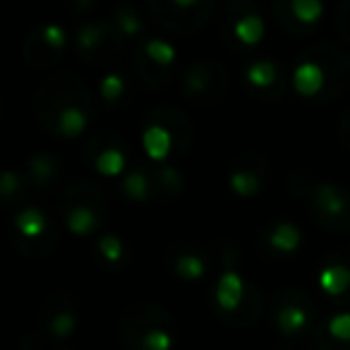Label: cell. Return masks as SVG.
Here are the masks:
<instances>
[{"label": "cell", "mask_w": 350, "mask_h": 350, "mask_svg": "<svg viewBox=\"0 0 350 350\" xmlns=\"http://www.w3.org/2000/svg\"><path fill=\"white\" fill-rule=\"evenodd\" d=\"M94 113H96L94 94L77 75H51L36 92L34 116L49 135L72 139L87 132Z\"/></svg>", "instance_id": "obj_1"}, {"label": "cell", "mask_w": 350, "mask_h": 350, "mask_svg": "<svg viewBox=\"0 0 350 350\" xmlns=\"http://www.w3.org/2000/svg\"><path fill=\"white\" fill-rule=\"evenodd\" d=\"M122 350H170L175 340V321L154 302H137L122 312L118 321Z\"/></svg>", "instance_id": "obj_2"}, {"label": "cell", "mask_w": 350, "mask_h": 350, "mask_svg": "<svg viewBox=\"0 0 350 350\" xmlns=\"http://www.w3.org/2000/svg\"><path fill=\"white\" fill-rule=\"evenodd\" d=\"M108 216V192L89 178L68 183L58 197V219L75 235H92Z\"/></svg>", "instance_id": "obj_3"}, {"label": "cell", "mask_w": 350, "mask_h": 350, "mask_svg": "<svg viewBox=\"0 0 350 350\" xmlns=\"http://www.w3.org/2000/svg\"><path fill=\"white\" fill-rule=\"evenodd\" d=\"M216 0H146L151 20L175 36H192L211 20Z\"/></svg>", "instance_id": "obj_4"}, {"label": "cell", "mask_w": 350, "mask_h": 350, "mask_svg": "<svg viewBox=\"0 0 350 350\" xmlns=\"http://www.w3.org/2000/svg\"><path fill=\"white\" fill-rule=\"evenodd\" d=\"M72 44L87 65H111L122 55L127 39L113 20H82L75 27Z\"/></svg>", "instance_id": "obj_5"}, {"label": "cell", "mask_w": 350, "mask_h": 350, "mask_svg": "<svg viewBox=\"0 0 350 350\" xmlns=\"http://www.w3.org/2000/svg\"><path fill=\"white\" fill-rule=\"evenodd\" d=\"M173 68L175 51L168 41L159 39V36L137 41L135 53L130 58V70L132 77L144 89H154V92L165 89L173 79Z\"/></svg>", "instance_id": "obj_6"}, {"label": "cell", "mask_w": 350, "mask_h": 350, "mask_svg": "<svg viewBox=\"0 0 350 350\" xmlns=\"http://www.w3.org/2000/svg\"><path fill=\"white\" fill-rule=\"evenodd\" d=\"M12 245L27 259H46L58 247V224L36 206H27L15 214Z\"/></svg>", "instance_id": "obj_7"}, {"label": "cell", "mask_w": 350, "mask_h": 350, "mask_svg": "<svg viewBox=\"0 0 350 350\" xmlns=\"http://www.w3.org/2000/svg\"><path fill=\"white\" fill-rule=\"evenodd\" d=\"M183 98L190 106L209 108L226 98L230 89V72L216 60H197L183 75Z\"/></svg>", "instance_id": "obj_8"}, {"label": "cell", "mask_w": 350, "mask_h": 350, "mask_svg": "<svg viewBox=\"0 0 350 350\" xmlns=\"http://www.w3.org/2000/svg\"><path fill=\"white\" fill-rule=\"evenodd\" d=\"M317 307L305 291L295 286H283L271 295L269 302V319L283 336H302L312 329Z\"/></svg>", "instance_id": "obj_9"}, {"label": "cell", "mask_w": 350, "mask_h": 350, "mask_svg": "<svg viewBox=\"0 0 350 350\" xmlns=\"http://www.w3.org/2000/svg\"><path fill=\"white\" fill-rule=\"evenodd\" d=\"M305 60H310L324 79V92L319 96V103L336 101L340 94H345V89L350 87V58L338 46L329 44V41H314L307 46Z\"/></svg>", "instance_id": "obj_10"}, {"label": "cell", "mask_w": 350, "mask_h": 350, "mask_svg": "<svg viewBox=\"0 0 350 350\" xmlns=\"http://www.w3.org/2000/svg\"><path fill=\"white\" fill-rule=\"evenodd\" d=\"M219 34L235 49H250L259 44L264 34V20L252 0H230L219 17Z\"/></svg>", "instance_id": "obj_11"}, {"label": "cell", "mask_w": 350, "mask_h": 350, "mask_svg": "<svg viewBox=\"0 0 350 350\" xmlns=\"http://www.w3.org/2000/svg\"><path fill=\"white\" fill-rule=\"evenodd\" d=\"M130 144L122 135L113 130H94L84 142V163L103 175H118L130 165Z\"/></svg>", "instance_id": "obj_12"}, {"label": "cell", "mask_w": 350, "mask_h": 350, "mask_svg": "<svg viewBox=\"0 0 350 350\" xmlns=\"http://www.w3.org/2000/svg\"><path fill=\"white\" fill-rule=\"evenodd\" d=\"M312 219L329 233H350V192L338 185H317L307 197Z\"/></svg>", "instance_id": "obj_13"}, {"label": "cell", "mask_w": 350, "mask_h": 350, "mask_svg": "<svg viewBox=\"0 0 350 350\" xmlns=\"http://www.w3.org/2000/svg\"><path fill=\"white\" fill-rule=\"evenodd\" d=\"M65 53V34L60 27L44 25L34 29L22 44V58L27 65L36 70H49L63 60Z\"/></svg>", "instance_id": "obj_14"}, {"label": "cell", "mask_w": 350, "mask_h": 350, "mask_svg": "<svg viewBox=\"0 0 350 350\" xmlns=\"http://www.w3.org/2000/svg\"><path fill=\"white\" fill-rule=\"evenodd\" d=\"M144 127H159L173 142V156H185L195 142V122L185 111L173 106L151 108L144 116Z\"/></svg>", "instance_id": "obj_15"}, {"label": "cell", "mask_w": 350, "mask_h": 350, "mask_svg": "<svg viewBox=\"0 0 350 350\" xmlns=\"http://www.w3.org/2000/svg\"><path fill=\"white\" fill-rule=\"evenodd\" d=\"M77 321H79V305L65 291L51 293L39 310L41 329H44V334L53 336V338H68V336H72V331L77 329Z\"/></svg>", "instance_id": "obj_16"}, {"label": "cell", "mask_w": 350, "mask_h": 350, "mask_svg": "<svg viewBox=\"0 0 350 350\" xmlns=\"http://www.w3.org/2000/svg\"><path fill=\"white\" fill-rule=\"evenodd\" d=\"M269 183V161L264 154L257 151H245L235 156L228 170V185L233 187L235 195L254 197L267 187Z\"/></svg>", "instance_id": "obj_17"}, {"label": "cell", "mask_w": 350, "mask_h": 350, "mask_svg": "<svg viewBox=\"0 0 350 350\" xmlns=\"http://www.w3.org/2000/svg\"><path fill=\"white\" fill-rule=\"evenodd\" d=\"M321 12V0H273V17L293 36H310Z\"/></svg>", "instance_id": "obj_18"}, {"label": "cell", "mask_w": 350, "mask_h": 350, "mask_svg": "<svg viewBox=\"0 0 350 350\" xmlns=\"http://www.w3.org/2000/svg\"><path fill=\"white\" fill-rule=\"evenodd\" d=\"M168 267L183 281H200L214 269L211 247H202L197 243H175L168 250Z\"/></svg>", "instance_id": "obj_19"}, {"label": "cell", "mask_w": 350, "mask_h": 350, "mask_svg": "<svg viewBox=\"0 0 350 350\" xmlns=\"http://www.w3.org/2000/svg\"><path fill=\"white\" fill-rule=\"evenodd\" d=\"M245 79H247L252 96L262 98V101H281L288 89V75L283 72L281 65L269 58L254 60L245 72Z\"/></svg>", "instance_id": "obj_20"}, {"label": "cell", "mask_w": 350, "mask_h": 350, "mask_svg": "<svg viewBox=\"0 0 350 350\" xmlns=\"http://www.w3.org/2000/svg\"><path fill=\"white\" fill-rule=\"evenodd\" d=\"M321 288L334 300H350V252H331L324 259Z\"/></svg>", "instance_id": "obj_21"}, {"label": "cell", "mask_w": 350, "mask_h": 350, "mask_svg": "<svg viewBox=\"0 0 350 350\" xmlns=\"http://www.w3.org/2000/svg\"><path fill=\"white\" fill-rule=\"evenodd\" d=\"M27 180L34 190L51 192L58 187L60 178H63V161L53 154H34L27 159L25 170Z\"/></svg>", "instance_id": "obj_22"}, {"label": "cell", "mask_w": 350, "mask_h": 350, "mask_svg": "<svg viewBox=\"0 0 350 350\" xmlns=\"http://www.w3.org/2000/svg\"><path fill=\"white\" fill-rule=\"evenodd\" d=\"M302 245V233L297 226L293 224H271L262 230L259 235V247L262 252L271 254V257H288V254L297 252V247Z\"/></svg>", "instance_id": "obj_23"}, {"label": "cell", "mask_w": 350, "mask_h": 350, "mask_svg": "<svg viewBox=\"0 0 350 350\" xmlns=\"http://www.w3.org/2000/svg\"><path fill=\"white\" fill-rule=\"evenodd\" d=\"M262 310H264V297L262 293L257 291V286H252V283H247V291H245V297L243 302H240L235 310L230 312H219V319L224 321V324H230V326H238V329H243V326H252L257 324V319L262 317Z\"/></svg>", "instance_id": "obj_24"}, {"label": "cell", "mask_w": 350, "mask_h": 350, "mask_svg": "<svg viewBox=\"0 0 350 350\" xmlns=\"http://www.w3.org/2000/svg\"><path fill=\"white\" fill-rule=\"evenodd\" d=\"M34 192V187L29 185L25 173H17V170H5L3 178H0V197L8 206L17 211H25L29 204V197Z\"/></svg>", "instance_id": "obj_25"}, {"label": "cell", "mask_w": 350, "mask_h": 350, "mask_svg": "<svg viewBox=\"0 0 350 350\" xmlns=\"http://www.w3.org/2000/svg\"><path fill=\"white\" fill-rule=\"evenodd\" d=\"M151 173H154V200L170 202L183 195L185 180H183V175L175 168L163 165V168H154Z\"/></svg>", "instance_id": "obj_26"}, {"label": "cell", "mask_w": 350, "mask_h": 350, "mask_svg": "<svg viewBox=\"0 0 350 350\" xmlns=\"http://www.w3.org/2000/svg\"><path fill=\"white\" fill-rule=\"evenodd\" d=\"M122 192L135 202L154 200V173H151V168H142V165L132 168L122 180Z\"/></svg>", "instance_id": "obj_27"}, {"label": "cell", "mask_w": 350, "mask_h": 350, "mask_svg": "<svg viewBox=\"0 0 350 350\" xmlns=\"http://www.w3.org/2000/svg\"><path fill=\"white\" fill-rule=\"evenodd\" d=\"M98 96L108 108H122L130 103V82L122 75H106L98 87Z\"/></svg>", "instance_id": "obj_28"}, {"label": "cell", "mask_w": 350, "mask_h": 350, "mask_svg": "<svg viewBox=\"0 0 350 350\" xmlns=\"http://www.w3.org/2000/svg\"><path fill=\"white\" fill-rule=\"evenodd\" d=\"M113 22H116V27L120 29V34L125 36V39L142 41V36H144V22H142L139 12H137L135 8L118 5L116 10H113Z\"/></svg>", "instance_id": "obj_29"}, {"label": "cell", "mask_w": 350, "mask_h": 350, "mask_svg": "<svg viewBox=\"0 0 350 350\" xmlns=\"http://www.w3.org/2000/svg\"><path fill=\"white\" fill-rule=\"evenodd\" d=\"M96 254H98V259L111 269H120L127 259V250H125V245H122V240L118 238V235H111V233H106V235L98 238Z\"/></svg>", "instance_id": "obj_30"}, {"label": "cell", "mask_w": 350, "mask_h": 350, "mask_svg": "<svg viewBox=\"0 0 350 350\" xmlns=\"http://www.w3.org/2000/svg\"><path fill=\"white\" fill-rule=\"evenodd\" d=\"M312 343L317 350H350V340L334 336L326 324H319L312 331Z\"/></svg>", "instance_id": "obj_31"}, {"label": "cell", "mask_w": 350, "mask_h": 350, "mask_svg": "<svg viewBox=\"0 0 350 350\" xmlns=\"http://www.w3.org/2000/svg\"><path fill=\"white\" fill-rule=\"evenodd\" d=\"M336 31L340 34V39H345L350 44V0H343L336 12Z\"/></svg>", "instance_id": "obj_32"}, {"label": "cell", "mask_w": 350, "mask_h": 350, "mask_svg": "<svg viewBox=\"0 0 350 350\" xmlns=\"http://www.w3.org/2000/svg\"><path fill=\"white\" fill-rule=\"evenodd\" d=\"M326 326H329V331H331L334 336H338V338H348V340H350V317H348V314L334 317L331 321H326Z\"/></svg>", "instance_id": "obj_33"}, {"label": "cell", "mask_w": 350, "mask_h": 350, "mask_svg": "<svg viewBox=\"0 0 350 350\" xmlns=\"http://www.w3.org/2000/svg\"><path fill=\"white\" fill-rule=\"evenodd\" d=\"M68 5H70V12H72V15H77L79 22H82L84 15H87V12H92V8L96 5V0H68Z\"/></svg>", "instance_id": "obj_34"}, {"label": "cell", "mask_w": 350, "mask_h": 350, "mask_svg": "<svg viewBox=\"0 0 350 350\" xmlns=\"http://www.w3.org/2000/svg\"><path fill=\"white\" fill-rule=\"evenodd\" d=\"M338 135H340V142L350 149V108L345 111V116L340 118L338 122Z\"/></svg>", "instance_id": "obj_35"}]
</instances>
